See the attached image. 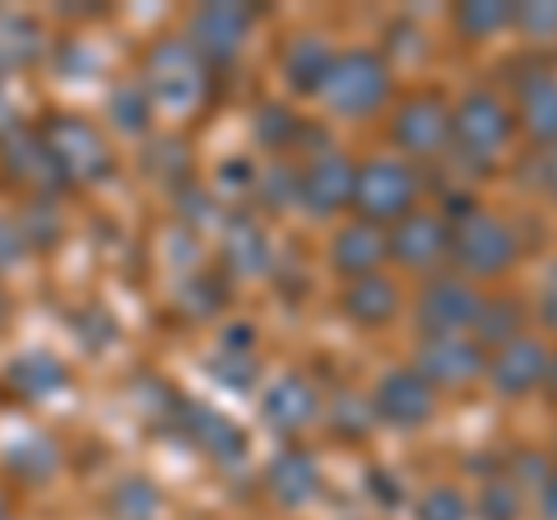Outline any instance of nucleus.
<instances>
[{
    "instance_id": "f257e3e1",
    "label": "nucleus",
    "mask_w": 557,
    "mask_h": 520,
    "mask_svg": "<svg viewBox=\"0 0 557 520\" xmlns=\"http://www.w3.org/2000/svg\"><path fill=\"white\" fill-rule=\"evenodd\" d=\"M520 260H525V233L516 228V219L493 205L465 200L450 219V270L474 288H493L511 280Z\"/></svg>"
},
{
    "instance_id": "f03ea898",
    "label": "nucleus",
    "mask_w": 557,
    "mask_h": 520,
    "mask_svg": "<svg viewBox=\"0 0 557 520\" xmlns=\"http://www.w3.org/2000/svg\"><path fill=\"white\" fill-rule=\"evenodd\" d=\"M516 112L497 84H469L450 102V159L474 177H497L516 145Z\"/></svg>"
},
{
    "instance_id": "7ed1b4c3",
    "label": "nucleus",
    "mask_w": 557,
    "mask_h": 520,
    "mask_svg": "<svg viewBox=\"0 0 557 520\" xmlns=\"http://www.w3.org/2000/svg\"><path fill=\"white\" fill-rule=\"evenodd\" d=\"M399 98L395 84V61L372 42L358 47H339L335 65H330V79L321 89V108L330 121H344V126H368V121L386 116L391 102Z\"/></svg>"
},
{
    "instance_id": "20e7f679",
    "label": "nucleus",
    "mask_w": 557,
    "mask_h": 520,
    "mask_svg": "<svg viewBox=\"0 0 557 520\" xmlns=\"http://www.w3.org/2000/svg\"><path fill=\"white\" fill-rule=\"evenodd\" d=\"M139 84H145L153 112H163L172 121H190L209 98V65L190 51L182 33H172V38H159L145 51Z\"/></svg>"
},
{
    "instance_id": "39448f33",
    "label": "nucleus",
    "mask_w": 557,
    "mask_h": 520,
    "mask_svg": "<svg viewBox=\"0 0 557 520\" xmlns=\"http://www.w3.org/2000/svg\"><path fill=\"white\" fill-rule=\"evenodd\" d=\"M423 190H428L423 168H413L391 149L368 153V159H358V172H354V205H348V214L368 219L376 228H391V223H399L423 205Z\"/></svg>"
},
{
    "instance_id": "423d86ee",
    "label": "nucleus",
    "mask_w": 557,
    "mask_h": 520,
    "mask_svg": "<svg viewBox=\"0 0 557 520\" xmlns=\"http://www.w3.org/2000/svg\"><path fill=\"white\" fill-rule=\"evenodd\" d=\"M386 140L413 168L446 159L450 153V98L442 89L399 94L386 112Z\"/></svg>"
},
{
    "instance_id": "0eeeda50",
    "label": "nucleus",
    "mask_w": 557,
    "mask_h": 520,
    "mask_svg": "<svg viewBox=\"0 0 557 520\" xmlns=\"http://www.w3.org/2000/svg\"><path fill=\"white\" fill-rule=\"evenodd\" d=\"M38 131H42L47 153H51V163H57L65 186H89V182L112 177L116 153L108 145V135H102L89 116H51Z\"/></svg>"
},
{
    "instance_id": "6e6552de",
    "label": "nucleus",
    "mask_w": 557,
    "mask_h": 520,
    "mask_svg": "<svg viewBox=\"0 0 557 520\" xmlns=\"http://www.w3.org/2000/svg\"><path fill=\"white\" fill-rule=\"evenodd\" d=\"M386 251H391L386 265H395L399 274H413L418 284L450 270V214L418 205L413 214L386 228Z\"/></svg>"
},
{
    "instance_id": "1a4fd4ad",
    "label": "nucleus",
    "mask_w": 557,
    "mask_h": 520,
    "mask_svg": "<svg viewBox=\"0 0 557 520\" xmlns=\"http://www.w3.org/2000/svg\"><path fill=\"white\" fill-rule=\"evenodd\" d=\"M368 405H372L376 428H391V432H423V428L437 423L442 395L432 391L428 381L409 368V362H395V368H386V372L372 381Z\"/></svg>"
},
{
    "instance_id": "9d476101",
    "label": "nucleus",
    "mask_w": 557,
    "mask_h": 520,
    "mask_svg": "<svg viewBox=\"0 0 557 520\" xmlns=\"http://www.w3.org/2000/svg\"><path fill=\"white\" fill-rule=\"evenodd\" d=\"M479 302H483V288L460 280L456 270H442L418 284V293L409 298L413 331L418 335H474Z\"/></svg>"
},
{
    "instance_id": "9b49d317",
    "label": "nucleus",
    "mask_w": 557,
    "mask_h": 520,
    "mask_svg": "<svg viewBox=\"0 0 557 520\" xmlns=\"http://www.w3.org/2000/svg\"><path fill=\"white\" fill-rule=\"evenodd\" d=\"M354 172H358V159L339 145H330L321 153H307L298 163V210L311 214V219H348V205H354Z\"/></svg>"
},
{
    "instance_id": "f8f14e48",
    "label": "nucleus",
    "mask_w": 557,
    "mask_h": 520,
    "mask_svg": "<svg viewBox=\"0 0 557 520\" xmlns=\"http://www.w3.org/2000/svg\"><path fill=\"white\" fill-rule=\"evenodd\" d=\"M409 368L428 381L432 391H469L483 381L487 349L474 335H418L409 349Z\"/></svg>"
},
{
    "instance_id": "ddd939ff",
    "label": "nucleus",
    "mask_w": 557,
    "mask_h": 520,
    "mask_svg": "<svg viewBox=\"0 0 557 520\" xmlns=\"http://www.w3.org/2000/svg\"><path fill=\"white\" fill-rule=\"evenodd\" d=\"M548 362H553V339H544L539 331H525L520 339L502 344V349L487 354L483 368V386L497 395V400H530L548 386Z\"/></svg>"
},
{
    "instance_id": "4468645a",
    "label": "nucleus",
    "mask_w": 557,
    "mask_h": 520,
    "mask_svg": "<svg viewBox=\"0 0 557 520\" xmlns=\"http://www.w3.org/2000/svg\"><path fill=\"white\" fill-rule=\"evenodd\" d=\"M260 10L251 5H196L186 14V28L182 38L190 42V51L205 61V65H233L242 51H247L251 33H256Z\"/></svg>"
},
{
    "instance_id": "2eb2a0df",
    "label": "nucleus",
    "mask_w": 557,
    "mask_h": 520,
    "mask_svg": "<svg viewBox=\"0 0 557 520\" xmlns=\"http://www.w3.org/2000/svg\"><path fill=\"white\" fill-rule=\"evenodd\" d=\"M321 413H325V391L298 368L270 376L265 391H260V423L284 442H298L302 432H311L321 423Z\"/></svg>"
},
{
    "instance_id": "dca6fc26",
    "label": "nucleus",
    "mask_w": 557,
    "mask_h": 520,
    "mask_svg": "<svg viewBox=\"0 0 557 520\" xmlns=\"http://www.w3.org/2000/svg\"><path fill=\"white\" fill-rule=\"evenodd\" d=\"M507 102L516 112V131L525 135L534 149L557 145V71L553 65H544V61L520 65Z\"/></svg>"
},
{
    "instance_id": "f3484780",
    "label": "nucleus",
    "mask_w": 557,
    "mask_h": 520,
    "mask_svg": "<svg viewBox=\"0 0 557 520\" xmlns=\"http://www.w3.org/2000/svg\"><path fill=\"white\" fill-rule=\"evenodd\" d=\"M260 488H265V497L278 511H307L325 493V470L317 450L302 442H288L284 450H274L265 460V474H260Z\"/></svg>"
},
{
    "instance_id": "a211bd4d",
    "label": "nucleus",
    "mask_w": 557,
    "mask_h": 520,
    "mask_svg": "<svg viewBox=\"0 0 557 520\" xmlns=\"http://www.w3.org/2000/svg\"><path fill=\"white\" fill-rule=\"evenodd\" d=\"M339 317L348 325H358V331H391V325H399L409 317V293L405 284L395 280L391 270H381V274H368V280H348L339 284Z\"/></svg>"
},
{
    "instance_id": "6ab92c4d",
    "label": "nucleus",
    "mask_w": 557,
    "mask_h": 520,
    "mask_svg": "<svg viewBox=\"0 0 557 520\" xmlns=\"http://www.w3.org/2000/svg\"><path fill=\"white\" fill-rule=\"evenodd\" d=\"M386 228H376L368 219H339L335 228H330V242H325V265L335 274L339 284L348 280H368V274H381L386 270Z\"/></svg>"
},
{
    "instance_id": "aec40b11",
    "label": "nucleus",
    "mask_w": 557,
    "mask_h": 520,
    "mask_svg": "<svg viewBox=\"0 0 557 520\" xmlns=\"http://www.w3.org/2000/svg\"><path fill=\"white\" fill-rule=\"evenodd\" d=\"M339 47L330 33L321 28H298L293 38L278 51V79H284L288 98H302V102H317L325 79H330V65H335Z\"/></svg>"
},
{
    "instance_id": "412c9836",
    "label": "nucleus",
    "mask_w": 557,
    "mask_h": 520,
    "mask_svg": "<svg viewBox=\"0 0 557 520\" xmlns=\"http://www.w3.org/2000/svg\"><path fill=\"white\" fill-rule=\"evenodd\" d=\"M177 428L186 432L190 442H196L200 450L214 465H242L247 460V450H251V442H247V432H242L228 413H219L214 405H200V400H186V395H177Z\"/></svg>"
},
{
    "instance_id": "4be33fe9",
    "label": "nucleus",
    "mask_w": 557,
    "mask_h": 520,
    "mask_svg": "<svg viewBox=\"0 0 557 520\" xmlns=\"http://www.w3.org/2000/svg\"><path fill=\"white\" fill-rule=\"evenodd\" d=\"M0 163H5L14 182H24L33 190V200H57V190H65L38 126H14L5 140H0Z\"/></svg>"
},
{
    "instance_id": "5701e85b",
    "label": "nucleus",
    "mask_w": 557,
    "mask_h": 520,
    "mask_svg": "<svg viewBox=\"0 0 557 520\" xmlns=\"http://www.w3.org/2000/svg\"><path fill=\"white\" fill-rule=\"evenodd\" d=\"M219 256L242 280H265L274 270V237H270V228H260L256 219L242 214V219H228V228H223Z\"/></svg>"
},
{
    "instance_id": "b1692460",
    "label": "nucleus",
    "mask_w": 557,
    "mask_h": 520,
    "mask_svg": "<svg viewBox=\"0 0 557 520\" xmlns=\"http://www.w3.org/2000/svg\"><path fill=\"white\" fill-rule=\"evenodd\" d=\"M525 331H534V317H530V302L520 293H483L479 302V321H474V339L483 344L487 354L502 349V344L520 339Z\"/></svg>"
},
{
    "instance_id": "393cba45",
    "label": "nucleus",
    "mask_w": 557,
    "mask_h": 520,
    "mask_svg": "<svg viewBox=\"0 0 557 520\" xmlns=\"http://www.w3.org/2000/svg\"><path fill=\"white\" fill-rule=\"evenodd\" d=\"M511 20H516V5L511 0H465V5H450L446 24L450 33L465 42V47H483L511 33Z\"/></svg>"
},
{
    "instance_id": "a878e982",
    "label": "nucleus",
    "mask_w": 557,
    "mask_h": 520,
    "mask_svg": "<svg viewBox=\"0 0 557 520\" xmlns=\"http://www.w3.org/2000/svg\"><path fill=\"white\" fill-rule=\"evenodd\" d=\"M102 116H108L112 131L139 140V135H149V126H153V116H159V112H153V102H149V94H145V84H139V75H126V79H116L112 89H108Z\"/></svg>"
},
{
    "instance_id": "bb28decb",
    "label": "nucleus",
    "mask_w": 557,
    "mask_h": 520,
    "mask_svg": "<svg viewBox=\"0 0 557 520\" xmlns=\"http://www.w3.org/2000/svg\"><path fill=\"white\" fill-rule=\"evenodd\" d=\"M47 33L33 14L20 10H0V71H24V65L42 61Z\"/></svg>"
},
{
    "instance_id": "cd10ccee",
    "label": "nucleus",
    "mask_w": 557,
    "mask_h": 520,
    "mask_svg": "<svg viewBox=\"0 0 557 520\" xmlns=\"http://www.w3.org/2000/svg\"><path fill=\"white\" fill-rule=\"evenodd\" d=\"M251 135H256V145L260 149H270V153H293L302 145V135H307V121L293 112V102H278V98H265L256 108V116H251Z\"/></svg>"
},
{
    "instance_id": "c85d7f7f",
    "label": "nucleus",
    "mask_w": 557,
    "mask_h": 520,
    "mask_svg": "<svg viewBox=\"0 0 557 520\" xmlns=\"http://www.w3.org/2000/svg\"><path fill=\"white\" fill-rule=\"evenodd\" d=\"M321 423H325V432L335 442H344V446H362L376 432V419H372V405H368V395H358V391H335L325 400V413H321Z\"/></svg>"
},
{
    "instance_id": "c756f323",
    "label": "nucleus",
    "mask_w": 557,
    "mask_h": 520,
    "mask_svg": "<svg viewBox=\"0 0 557 520\" xmlns=\"http://www.w3.org/2000/svg\"><path fill=\"white\" fill-rule=\"evenodd\" d=\"M102 511H108V520H163V493L153 488V479L126 474L108 488Z\"/></svg>"
},
{
    "instance_id": "7c9ffc66",
    "label": "nucleus",
    "mask_w": 557,
    "mask_h": 520,
    "mask_svg": "<svg viewBox=\"0 0 557 520\" xmlns=\"http://www.w3.org/2000/svg\"><path fill=\"white\" fill-rule=\"evenodd\" d=\"M469 511H474V520H525L530 497L507 470H497L479 483L474 497H469Z\"/></svg>"
},
{
    "instance_id": "2f4dec72",
    "label": "nucleus",
    "mask_w": 557,
    "mask_h": 520,
    "mask_svg": "<svg viewBox=\"0 0 557 520\" xmlns=\"http://www.w3.org/2000/svg\"><path fill=\"white\" fill-rule=\"evenodd\" d=\"M10 381H14V391L28 395V400H42V395L65 386V362L51 358V354H24V358L10 362Z\"/></svg>"
},
{
    "instance_id": "473e14b6",
    "label": "nucleus",
    "mask_w": 557,
    "mask_h": 520,
    "mask_svg": "<svg viewBox=\"0 0 557 520\" xmlns=\"http://www.w3.org/2000/svg\"><path fill=\"white\" fill-rule=\"evenodd\" d=\"M413 520H474V511H469V493L450 479L428 483V488L413 497Z\"/></svg>"
},
{
    "instance_id": "72a5a7b5",
    "label": "nucleus",
    "mask_w": 557,
    "mask_h": 520,
    "mask_svg": "<svg viewBox=\"0 0 557 520\" xmlns=\"http://www.w3.org/2000/svg\"><path fill=\"white\" fill-rule=\"evenodd\" d=\"M205 368H209V376H214L219 386H228V391H237V395H247V391H256L260 358H256V354H228V349H214V354L205 358Z\"/></svg>"
},
{
    "instance_id": "f704fd0d",
    "label": "nucleus",
    "mask_w": 557,
    "mask_h": 520,
    "mask_svg": "<svg viewBox=\"0 0 557 520\" xmlns=\"http://www.w3.org/2000/svg\"><path fill=\"white\" fill-rule=\"evenodd\" d=\"M511 33H520L525 42H557V0H516V20Z\"/></svg>"
},
{
    "instance_id": "c9c22d12",
    "label": "nucleus",
    "mask_w": 557,
    "mask_h": 520,
    "mask_svg": "<svg viewBox=\"0 0 557 520\" xmlns=\"http://www.w3.org/2000/svg\"><path fill=\"white\" fill-rule=\"evenodd\" d=\"M5 460H10V470L20 474V479H28V483H42L51 470L61 465V456H57V446L51 442H42V437H33V442H14L10 450H5Z\"/></svg>"
},
{
    "instance_id": "e433bc0d",
    "label": "nucleus",
    "mask_w": 557,
    "mask_h": 520,
    "mask_svg": "<svg viewBox=\"0 0 557 520\" xmlns=\"http://www.w3.org/2000/svg\"><path fill=\"white\" fill-rule=\"evenodd\" d=\"M14 219H20V228H24V242H28V247H51V242H61L57 200H28Z\"/></svg>"
},
{
    "instance_id": "4c0bfd02",
    "label": "nucleus",
    "mask_w": 557,
    "mask_h": 520,
    "mask_svg": "<svg viewBox=\"0 0 557 520\" xmlns=\"http://www.w3.org/2000/svg\"><path fill=\"white\" fill-rule=\"evenodd\" d=\"M530 317H534V331L544 339H557V256L539 270V284H534V302H530Z\"/></svg>"
},
{
    "instance_id": "58836bf2",
    "label": "nucleus",
    "mask_w": 557,
    "mask_h": 520,
    "mask_svg": "<svg viewBox=\"0 0 557 520\" xmlns=\"http://www.w3.org/2000/svg\"><path fill=\"white\" fill-rule=\"evenodd\" d=\"M362 488H368V497L376 502L381 511H399L409 502L405 479H399L391 465H368V470H362Z\"/></svg>"
},
{
    "instance_id": "ea45409f",
    "label": "nucleus",
    "mask_w": 557,
    "mask_h": 520,
    "mask_svg": "<svg viewBox=\"0 0 557 520\" xmlns=\"http://www.w3.org/2000/svg\"><path fill=\"white\" fill-rule=\"evenodd\" d=\"M507 474L525 488V497H534L539 493V483H544L548 474H553V456H539V450H516V456L507 460Z\"/></svg>"
},
{
    "instance_id": "a19ab883",
    "label": "nucleus",
    "mask_w": 557,
    "mask_h": 520,
    "mask_svg": "<svg viewBox=\"0 0 557 520\" xmlns=\"http://www.w3.org/2000/svg\"><path fill=\"white\" fill-rule=\"evenodd\" d=\"M24 256H28V242H24L20 219H0V274L14 270Z\"/></svg>"
},
{
    "instance_id": "79ce46f5",
    "label": "nucleus",
    "mask_w": 557,
    "mask_h": 520,
    "mask_svg": "<svg viewBox=\"0 0 557 520\" xmlns=\"http://www.w3.org/2000/svg\"><path fill=\"white\" fill-rule=\"evenodd\" d=\"M214 349H228V354H256V325H251V321H233L228 331L219 335Z\"/></svg>"
},
{
    "instance_id": "37998d69",
    "label": "nucleus",
    "mask_w": 557,
    "mask_h": 520,
    "mask_svg": "<svg viewBox=\"0 0 557 520\" xmlns=\"http://www.w3.org/2000/svg\"><path fill=\"white\" fill-rule=\"evenodd\" d=\"M534 502V511H539V520H557V465H553V474L539 483V493L530 497Z\"/></svg>"
},
{
    "instance_id": "c03bdc74",
    "label": "nucleus",
    "mask_w": 557,
    "mask_h": 520,
    "mask_svg": "<svg viewBox=\"0 0 557 520\" xmlns=\"http://www.w3.org/2000/svg\"><path fill=\"white\" fill-rule=\"evenodd\" d=\"M539 186H544V196L557 205V145L544 149V159H539Z\"/></svg>"
},
{
    "instance_id": "a18cd8bd",
    "label": "nucleus",
    "mask_w": 557,
    "mask_h": 520,
    "mask_svg": "<svg viewBox=\"0 0 557 520\" xmlns=\"http://www.w3.org/2000/svg\"><path fill=\"white\" fill-rule=\"evenodd\" d=\"M14 131V102L5 98V89H0V140Z\"/></svg>"
},
{
    "instance_id": "49530a36",
    "label": "nucleus",
    "mask_w": 557,
    "mask_h": 520,
    "mask_svg": "<svg viewBox=\"0 0 557 520\" xmlns=\"http://www.w3.org/2000/svg\"><path fill=\"white\" fill-rule=\"evenodd\" d=\"M553 400H557V344H553V362H548V386H544Z\"/></svg>"
},
{
    "instance_id": "de8ad7c7",
    "label": "nucleus",
    "mask_w": 557,
    "mask_h": 520,
    "mask_svg": "<svg viewBox=\"0 0 557 520\" xmlns=\"http://www.w3.org/2000/svg\"><path fill=\"white\" fill-rule=\"evenodd\" d=\"M10 321V302H5V293H0V325Z\"/></svg>"
},
{
    "instance_id": "09e8293b",
    "label": "nucleus",
    "mask_w": 557,
    "mask_h": 520,
    "mask_svg": "<svg viewBox=\"0 0 557 520\" xmlns=\"http://www.w3.org/2000/svg\"><path fill=\"white\" fill-rule=\"evenodd\" d=\"M0 520H10V497L0 493Z\"/></svg>"
},
{
    "instance_id": "8fccbe9b",
    "label": "nucleus",
    "mask_w": 557,
    "mask_h": 520,
    "mask_svg": "<svg viewBox=\"0 0 557 520\" xmlns=\"http://www.w3.org/2000/svg\"><path fill=\"white\" fill-rule=\"evenodd\" d=\"M553 465H557V442H553Z\"/></svg>"
},
{
    "instance_id": "3c124183",
    "label": "nucleus",
    "mask_w": 557,
    "mask_h": 520,
    "mask_svg": "<svg viewBox=\"0 0 557 520\" xmlns=\"http://www.w3.org/2000/svg\"><path fill=\"white\" fill-rule=\"evenodd\" d=\"M10 520H14V516H10Z\"/></svg>"
}]
</instances>
